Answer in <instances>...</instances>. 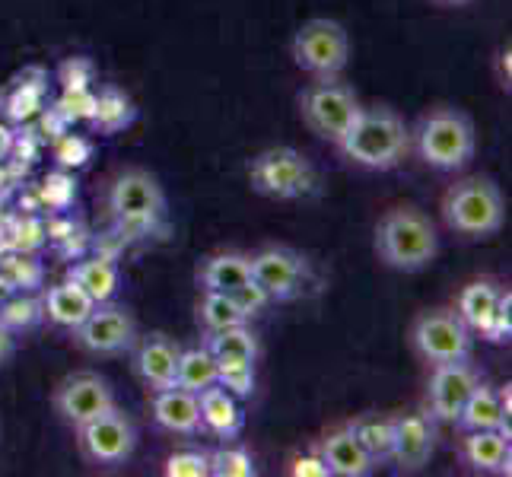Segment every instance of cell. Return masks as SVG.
Returning <instances> with one entry per match:
<instances>
[{"instance_id": "1", "label": "cell", "mask_w": 512, "mask_h": 477, "mask_svg": "<svg viewBox=\"0 0 512 477\" xmlns=\"http://www.w3.org/2000/svg\"><path fill=\"white\" fill-rule=\"evenodd\" d=\"M334 147L353 166L388 172L401 166L404 156L411 153V128L404 125V118L392 105H369V109L357 112L353 125Z\"/></svg>"}, {"instance_id": "2", "label": "cell", "mask_w": 512, "mask_h": 477, "mask_svg": "<svg viewBox=\"0 0 512 477\" xmlns=\"http://www.w3.org/2000/svg\"><path fill=\"white\" fill-rule=\"evenodd\" d=\"M376 258L385 268L401 274H417L430 268L439 252V236L433 220L414 204H395L388 207L376 223L373 239Z\"/></svg>"}, {"instance_id": "3", "label": "cell", "mask_w": 512, "mask_h": 477, "mask_svg": "<svg viewBox=\"0 0 512 477\" xmlns=\"http://www.w3.org/2000/svg\"><path fill=\"white\" fill-rule=\"evenodd\" d=\"M411 147L427 166L439 172H458L478 153V131H474V121L462 109L436 105L411 131Z\"/></svg>"}, {"instance_id": "4", "label": "cell", "mask_w": 512, "mask_h": 477, "mask_svg": "<svg viewBox=\"0 0 512 477\" xmlns=\"http://www.w3.org/2000/svg\"><path fill=\"white\" fill-rule=\"evenodd\" d=\"M439 210L452 233L465 239H490L506 223V198L490 175H468L449 185Z\"/></svg>"}, {"instance_id": "5", "label": "cell", "mask_w": 512, "mask_h": 477, "mask_svg": "<svg viewBox=\"0 0 512 477\" xmlns=\"http://www.w3.org/2000/svg\"><path fill=\"white\" fill-rule=\"evenodd\" d=\"M296 105H299L303 125L315 137L331 140V144H338L344 131L353 125L357 112L363 109L357 93L338 77H315V83H309L306 90L299 93Z\"/></svg>"}, {"instance_id": "6", "label": "cell", "mask_w": 512, "mask_h": 477, "mask_svg": "<svg viewBox=\"0 0 512 477\" xmlns=\"http://www.w3.org/2000/svg\"><path fill=\"white\" fill-rule=\"evenodd\" d=\"M249 182L264 198L296 201L315 191L319 175H315V166L299 150L271 147V150H261L249 163Z\"/></svg>"}, {"instance_id": "7", "label": "cell", "mask_w": 512, "mask_h": 477, "mask_svg": "<svg viewBox=\"0 0 512 477\" xmlns=\"http://www.w3.org/2000/svg\"><path fill=\"white\" fill-rule=\"evenodd\" d=\"M408 344L423 363H455L471 360L474 334L455 315V309H423L408 328Z\"/></svg>"}, {"instance_id": "8", "label": "cell", "mask_w": 512, "mask_h": 477, "mask_svg": "<svg viewBox=\"0 0 512 477\" xmlns=\"http://www.w3.org/2000/svg\"><path fill=\"white\" fill-rule=\"evenodd\" d=\"M74 433L80 458L93 468L125 465L137 449V423L118 404L105 414L80 423V427H74Z\"/></svg>"}, {"instance_id": "9", "label": "cell", "mask_w": 512, "mask_h": 477, "mask_svg": "<svg viewBox=\"0 0 512 477\" xmlns=\"http://www.w3.org/2000/svg\"><path fill=\"white\" fill-rule=\"evenodd\" d=\"M293 61L312 77H341L350 61V35L338 20L315 16L293 35Z\"/></svg>"}, {"instance_id": "10", "label": "cell", "mask_w": 512, "mask_h": 477, "mask_svg": "<svg viewBox=\"0 0 512 477\" xmlns=\"http://www.w3.org/2000/svg\"><path fill=\"white\" fill-rule=\"evenodd\" d=\"M109 210L121 226H150L166 214V191L147 169H125L109 185Z\"/></svg>"}, {"instance_id": "11", "label": "cell", "mask_w": 512, "mask_h": 477, "mask_svg": "<svg viewBox=\"0 0 512 477\" xmlns=\"http://www.w3.org/2000/svg\"><path fill=\"white\" fill-rule=\"evenodd\" d=\"M70 338L86 353L115 357L137 344V318L125 306L99 303L77 328H70Z\"/></svg>"}, {"instance_id": "12", "label": "cell", "mask_w": 512, "mask_h": 477, "mask_svg": "<svg viewBox=\"0 0 512 477\" xmlns=\"http://www.w3.org/2000/svg\"><path fill=\"white\" fill-rule=\"evenodd\" d=\"M252 261V280L271 296V303H290L303 296L309 287V261L287 249V245H271L258 255H249Z\"/></svg>"}, {"instance_id": "13", "label": "cell", "mask_w": 512, "mask_h": 477, "mask_svg": "<svg viewBox=\"0 0 512 477\" xmlns=\"http://www.w3.org/2000/svg\"><path fill=\"white\" fill-rule=\"evenodd\" d=\"M51 404H55V414L64 423L80 427V423L115 408V392L109 379H102L99 373H70L55 385Z\"/></svg>"}, {"instance_id": "14", "label": "cell", "mask_w": 512, "mask_h": 477, "mask_svg": "<svg viewBox=\"0 0 512 477\" xmlns=\"http://www.w3.org/2000/svg\"><path fill=\"white\" fill-rule=\"evenodd\" d=\"M481 376L471 366V360L455 363H436L430 366V385H427V414L436 423H455L462 414L465 401L478 388Z\"/></svg>"}, {"instance_id": "15", "label": "cell", "mask_w": 512, "mask_h": 477, "mask_svg": "<svg viewBox=\"0 0 512 477\" xmlns=\"http://www.w3.org/2000/svg\"><path fill=\"white\" fill-rule=\"evenodd\" d=\"M436 449V427L427 411L395 417V443H392V465L404 474H417L430 465Z\"/></svg>"}, {"instance_id": "16", "label": "cell", "mask_w": 512, "mask_h": 477, "mask_svg": "<svg viewBox=\"0 0 512 477\" xmlns=\"http://www.w3.org/2000/svg\"><path fill=\"white\" fill-rule=\"evenodd\" d=\"M182 347L175 344L169 334L153 331L137 344L134 353V373L150 392H163V388L175 385V369H179Z\"/></svg>"}, {"instance_id": "17", "label": "cell", "mask_w": 512, "mask_h": 477, "mask_svg": "<svg viewBox=\"0 0 512 477\" xmlns=\"http://www.w3.org/2000/svg\"><path fill=\"white\" fill-rule=\"evenodd\" d=\"M153 420L156 427L166 430V433H175V436H198L204 427H201V404H198V395L194 392H185V388L172 385V388H163V392H153Z\"/></svg>"}, {"instance_id": "18", "label": "cell", "mask_w": 512, "mask_h": 477, "mask_svg": "<svg viewBox=\"0 0 512 477\" xmlns=\"http://www.w3.org/2000/svg\"><path fill=\"white\" fill-rule=\"evenodd\" d=\"M455 427L468 433V430H506L509 433V385L503 392H497L493 385L478 382V388L471 392L465 401L462 414H458Z\"/></svg>"}, {"instance_id": "19", "label": "cell", "mask_w": 512, "mask_h": 477, "mask_svg": "<svg viewBox=\"0 0 512 477\" xmlns=\"http://www.w3.org/2000/svg\"><path fill=\"white\" fill-rule=\"evenodd\" d=\"M319 455L328 465V474L334 477H366L376 471L373 458L366 455V449L360 446V439L353 436L350 427H338L325 433L319 443Z\"/></svg>"}, {"instance_id": "20", "label": "cell", "mask_w": 512, "mask_h": 477, "mask_svg": "<svg viewBox=\"0 0 512 477\" xmlns=\"http://www.w3.org/2000/svg\"><path fill=\"white\" fill-rule=\"evenodd\" d=\"M462 462L478 474H509V433L506 430H468L458 443Z\"/></svg>"}, {"instance_id": "21", "label": "cell", "mask_w": 512, "mask_h": 477, "mask_svg": "<svg viewBox=\"0 0 512 477\" xmlns=\"http://www.w3.org/2000/svg\"><path fill=\"white\" fill-rule=\"evenodd\" d=\"M198 404H201V427L207 433H214L217 439H236L245 427V414L239 408V398L233 392H226V388L217 382L198 392Z\"/></svg>"}, {"instance_id": "22", "label": "cell", "mask_w": 512, "mask_h": 477, "mask_svg": "<svg viewBox=\"0 0 512 477\" xmlns=\"http://www.w3.org/2000/svg\"><path fill=\"white\" fill-rule=\"evenodd\" d=\"M500 296H503V290L493 284V280H487V277L471 280V284H465L455 299V315L468 325L471 334H484L487 338L490 322H493V315H497V306H500Z\"/></svg>"}, {"instance_id": "23", "label": "cell", "mask_w": 512, "mask_h": 477, "mask_svg": "<svg viewBox=\"0 0 512 477\" xmlns=\"http://www.w3.org/2000/svg\"><path fill=\"white\" fill-rule=\"evenodd\" d=\"M252 280V261L242 252H217L198 264V284L214 293H236Z\"/></svg>"}, {"instance_id": "24", "label": "cell", "mask_w": 512, "mask_h": 477, "mask_svg": "<svg viewBox=\"0 0 512 477\" xmlns=\"http://www.w3.org/2000/svg\"><path fill=\"white\" fill-rule=\"evenodd\" d=\"M93 309H96V303L74 284V280H64V284L51 287L45 303H42V315L48 318V322L58 325V328H67V331L77 328Z\"/></svg>"}, {"instance_id": "25", "label": "cell", "mask_w": 512, "mask_h": 477, "mask_svg": "<svg viewBox=\"0 0 512 477\" xmlns=\"http://www.w3.org/2000/svg\"><path fill=\"white\" fill-rule=\"evenodd\" d=\"M67 280L74 284L93 299V303H112L118 287H121V274L109 258H83L77 261L74 268L67 271Z\"/></svg>"}, {"instance_id": "26", "label": "cell", "mask_w": 512, "mask_h": 477, "mask_svg": "<svg viewBox=\"0 0 512 477\" xmlns=\"http://www.w3.org/2000/svg\"><path fill=\"white\" fill-rule=\"evenodd\" d=\"M347 427L353 436L360 439V446L366 455L373 458V465H388L392 462V443H395V417L385 414H363L357 420H350Z\"/></svg>"}, {"instance_id": "27", "label": "cell", "mask_w": 512, "mask_h": 477, "mask_svg": "<svg viewBox=\"0 0 512 477\" xmlns=\"http://www.w3.org/2000/svg\"><path fill=\"white\" fill-rule=\"evenodd\" d=\"M210 353H214L217 360H245V363H258L261 357V347H258V338L249 325H236V328H223V331H214L207 334V344H204Z\"/></svg>"}, {"instance_id": "28", "label": "cell", "mask_w": 512, "mask_h": 477, "mask_svg": "<svg viewBox=\"0 0 512 477\" xmlns=\"http://www.w3.org/2000/svg\"><path fill=\"white\" fill-rule=\"evenodd\" d=\"M175 385L185 392H204V388L217 385V357L207 347H191L182 350L179 369H175Z\"/></svg>"}, {"instance_id": "29", "label": "cell", "mask_w": 512, "mask_h": 477, "mask_svg": "<svg viewBox=\"0 0 512 477\" xmlns=\"http://www.w3.org/2000/svg\"><path fill=\"white\" fill-rule=\"evenodd\" d=\"M252 318L239 309V303L229 293H214V290H204L201 303H198V325L214 334L223 328H236V325H249Z\"/></svg>"}, {"instance_id": "30", "label": "cell", "mask_w": 512, "mask_h": 477, "mask_svg": "<svg viewBox=\"0 0 512 477\" xmlns=\"http://www.w3.org/2000/svg\"><path fill=\"white\" fill-rule=\"evenodd\" d=\"M210 458V474L214 477H255L258 468L252 455L239 446H220L217 452H207Z\"/></svg>"}, {"instance_id": "31", "label": "cell", "mask_w": 512, "mask_h": 477, "mask_svg": "<svg viewBox=\"0 0 512 477\" xmlns=\"http://www.w3.org/2000/svg\"><path fill=\"white\" fill-rule=\"evenodd\" d=\"M217 382L236 398H249L255 392V363L245 360H217Z\"/></svg>"}, {"instance_id": "32", "label": "cell", "mask_w": 512, "mask_h": 477, "mask_svg": "<svg viewBox=\"0 0 512 477\" xmlns=\"http://www.w3.org/2000/svg\"><path fill=\"white\" fill-rule=\"evenodd\" d=\"M169 477H210V458L204 449H179L166 458Z\"/></svg>"}, {"instance_id": "33", "label": "cell", "mask_w": 512, "mask_h": 477, "mask_svg": "<svg viewBox=\"0 0 512 477\" xmlns=\"http://www.w3.org/2000/svg\"><path fill=\"white\" fill-rule=\"evenodd\" d=\"M42 318V306L35 299H13L4 309H0V322H4L10 331H20V328H32L35 322Z\"/></svg>"}, {"instance_id": "34", "label": "cell", "mask_w": 512, "mask_h": 477, "mask_svg": "<svg viewBox=\"0 0 512 477\" xmlns=\"http://www.w3.org/2000/svg\"><path fill=\"white\" fill-rule=\"evenodd\" d=\"M74 194H77V185H74V179H70L67 172H51L45 179V185H42V198L48 204H55V207L70 204V201H74Z\"/></svg>"}, {"instance_id": "35", "label": "cell", "mask_w": 512, "mask_h": 477, "mask_svg": "<svg viewBox=\"0 0 512 477\" xmlns=\"http://www.w3.org/2000/svg\"><path fill=\"white\" fill-rule=\"evenodd\" d=\"M229 296L236 299V303H239V309H242L245 315H249V318H252V315H258V312H261L264 306L271 303V296L264 293V290H261V287L255 284V280H249V284H242V287H239L236 293H229Z\"/></svg>"}, {"instance_id": "36", "label": "cell", "mask_w": 512, "mask_h": 477, "mask_svg": "<svg viewBox=\"0 0 512 477\" xmlns=\"http://www.w3.org/2000/svg\"><path fill=\"white\" fill-rule=\"evenodd\" d=\"M55 156H58V163H61L64 169H70V166H83L86 159H90V144H86L83 137H64L61 144H58V150H55Z\"/></svg>"}, {"instance_id": "37", "label": "cell", "mask_w": 512, "mask_h": 477, "mask_svg": "<svg viewBox=\"0 0 512 477\" xmlns=\"http://www.w3.org/2000/svg\"><path fill=\"white\" fill-rule=\"evenodd\" d=\"M290 474L293 477H328V465L322 462V455L315 452V455H299L290 462Z\"/></svg>"}, {"instance_id": "38", "label": "cell", "mask_w": 512, "mask_h": 477, "mask_svg": "<svg viewBox=\"0 0 512 477\" xmlns=\"http://www.w3.org/2000/svg\"><path fill=\"white\" fill-rule=\"evenodd\" d=\"M13 350H16V338H13V331L0 322V366H4L10 357H13Z\"/></svg>"}, {"instance_id": "39", "label": "cell", "mask_w": 512, "mask_h": 477, "mask_svg": "<svg viewBox=\"0 0 512 477\" xmlns=\"http://www.w3.org/2000/svg\"><path fill=\"white\" fill-rule=\"evenodd\" d=\"M430 4H436V7H468V4H474V0H430Z\"/></svg>"}, {"instance_id": "40", "label": "cell", "mask_w": 512, "mask_h": 477, "mask_svg": "<svg viewBox=\"0 0 512 477\" xmlns=\"http://www.w3.org/2000/svg\"><path fill=\"white\" fill-rule=\"evenodd\" d=\"M7 147H10V131H7V128H0V156L7 153Z\"/></svg>"}]
</instances>
